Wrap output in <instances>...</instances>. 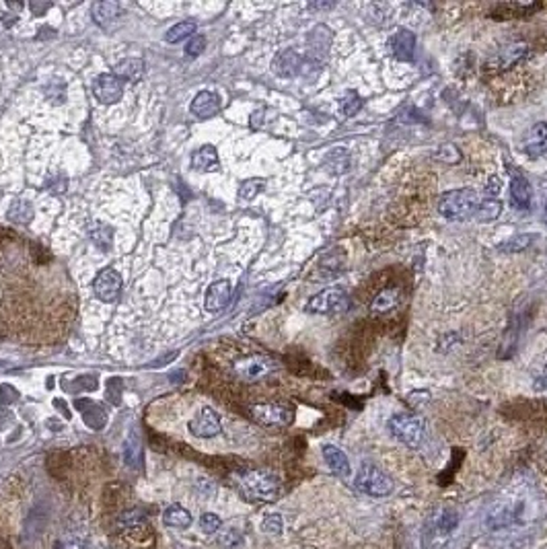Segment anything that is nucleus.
<instances>
[{"label": "nucleus", "mask_w": 547, "mask_h": 549, "mask_svg": "<svg viewBox=\"0 0 547 549\" xmlns=\"http://www.w3.org/2000/svg\"><path fill=\"white\" fill-rule=\"evenodd\" d=\"M9 218L15 220V222H21V224L29 222V220L33 218V204H31L29 200H25V197L15 200V202L9 206Z\"/></svg>", "instance_id": "cd10ccee"}, {"label": "nucleus", "mask_w": 547, "mask_h": 549, "mask_svg": "<svg viewBox=\"0 0 547 549\" xmlns=\"http://www.w3.org/2000/svg\"><path fill=\"white\" fill-rule=\"evenodd\" d=\"M480 204V197L473 190H453L443 194L438 202V210L440 214L449 220H465L471 214H475V208Z\"/></svg>", "instance_id": "f03ea898"}, {"label": "nucleus", "mask_w": 547, "mask_h": 549, "mask_svg": "<svg viewBox=\"0 0 547 549\" xmlns=\"http://www.w3.org/2000/svg\"><path fill=\"white\" fill-rule=\"evenodd\" d=\"M399 303H401V293L397 288H387L379 296H374L371 309L372 313H389Z\"/></svg>", "instance_id": "b1692460"}, {"label": "nucleus", "mask_w": 547, "mask_h": 549, "mask_svg": "<svg viewBox=\"0 0 547 549\" xmlns=\"http://www.w3.org/2000/svg\"><path fill=\"white\" fill-rule=\"evenodd\" d=\"M362 105H364V101L360 99V95L350 91L346 97L340 101V112H342L344 118H352V116H356L362 109Z\"/></svg>", "instance_id": "2f4dec72"}, {"label": "nucleus", "mask_w": 547, "mask_h": 549, "mask_svg": "<svg viewBox=\"0 0 547 549\" xmlns=\"http://www.w3.org/2000/svg\"><path fill=\"white\" fill-rule=\"evenodd\" d=\"M194 33H195L194 21H183V23L173 25V27L165 33V41H169V43H179V41H183L185 38L194 36Z\"/></svg>", "instance_id": "c756f323"}, {"label": "nucleus", "mask_w": 547, "mask_h": 549, "mask_svg": "<svg viewBox=\"0 0 547 549\" xmlns=\"http://www.w3.org/2000/svg\"><path fill=\"white\" fill-rule=\"evenodd\" d=\"M391 48H393L395 58L401 60V62H411L413 54H416V36L411 33L410 29L399 27L391 38Z\"/></svg>", "instance_id": "2eb2a0df"}, {"label": "nucleus", "mask_w": 547, "mask_h": 549, "mask_svg": "<svg viewBox=\"0 0 547 549\" xmlns=\"http://www.w3.org/2000/svg\"><path fill=\"white\" fill-rule=\"evenodd\" d=\"M119 15H121V6L117 2H114V0L93 4V19L101 27H109Z\"/></svg>", "instance_id": "4be33fe9"}, {"label": "nucleus", "mask_w": 547, "mask_h": 549, "mask_svg": "<svg viewBox=\"0 0 547 549\" xmlns=\"http://www.w3.org/2000/svg\"><path fill=\"white\" fill-rule=\"evenodd\" d=\"M114 75H116L117 79L121 80V82H124V80L138 82V80L142 79V75H144V64H142V60H138V58L121 60V62L116 66Z\"/></svg>", "instance_id": "5701e85b"}, {"label": "nucleus", "mask_w": 547, "mask_h": 549, "mask_svg": "<svg viewBox=\"0 0 547 549\" xmlns=\"http://www.w3.org/2000/svg\"><path fill=\"white\" fill-rule=\"evenodd\" d=\"M218 153H216L215 146H202L200 151H195L192 155V167L195 171H202V173H210V171H216L218 169Z\"/></svg>", "instance_id": "412c9836"}, {"label": "nucleus", "mask_w": 547, "mask_h": 549, "mask_svg": "<svg viewBox=\"0 0 547 549\" xmlns=\"http://www.w3.org/2000/svg\"><path fill=\"white\" fill-rule=\"evenodd\" d=\"M124 459L128 463V467L140 469L142 465V442L138 438V434L134 432L128 440H126V449H124Z\"/></svg>", "instance_id": "bb28decb"}, {"label": "nucleus", "mask_w": 547, "mask_h": 549, "mask_svg": "<svg viewBox=\"0 0 547 549\" xmlns=\"http://www.w3.org/2000/svg\"><path fill=\"white\" fill-rule=\"evenodd\" d=\"M264 190V179H247L241 187H239V197L241 200H254L257 194Z\"/></svg>", "instance_id": "c9c22d12"}, {"label": "nucleus", "mask_w": 547, "mask_h": 549, "mask_svg": "<svg viewBox=\"0 0 547 549\" xmlns=\"http://www.w3.org/2000/svg\"><path fill=\"white\" fill-rule=\"evenodd\" d=\"M117 529L121 535H126L132 541H146V537L151 535V525L146 514H142L140 510H128L117 518Z\"/></svg>", "instance_id": "6e6552de"}, {"label": "nucleus", "mask_w": 547, "mask_h": 549, "mask_svg": "<svg viewBox=\"0 0 547 549\" xmlns=\"http://www.w3.org/2000/svg\"><path fill=\"white\" fill-rule=\"evenodd\" d=\"M251 415L259 424L264 426H274V428H282L293 424L294 412L293 408L284 406V403H259L251 408Z\"/></svg>", "instance_id": "0eeeda50"}, {"label": "nucleus", "mask_w": 547, "mask_h": 549, "mask_svg": "<svg viewBox=\"0 0 547 549\" xmlns=\"http://www.w3.org/2000/svg\"><path fill=\"white\" fill-rule=\"evenodd\" d=\"M502 212V204H500V200H496V197H484L480 204H477V208H475V218L480 220V222H489V220H496L498 216Z\"/></svg>", "instance_id": "a878e982"}, {"label": "nucleus", "mask_w": 547, "mask_h": 549, "mask_svg": "<svg viewBox=\"0 0 547 549\" xmlns=\"http://www.w3.org/2000/svg\"><path fill=\"white\" fill-rule=\"evenodd\" d=\"M533 389H535V393H547V364L543 366V371L535 376V381H533Z\"/></svg>", "instance_id": "58836bf2"}, {"label": "nucleus", "mask_w": 547, "mask_h": 549, "mask_svg": "<svg viewBox=\"0 0 547 549\" xmlns=\"http://www.w3.org/2000/svg\"><path fill=\"white\" fill-rule=\"evenodd\" d=\"M272 70L282 77V79H291V77H296L300 70H303V58L296 50H284L280 52L272 62Z\"/></svg>", "instance_id": "ddd939ff"}, {"label": "nucleus", "mask_w": 547, "mask_h": 549, "mask_svg": "<svg viewBox=\"0 0 547 549\" xmlns=\"http://www.w3.org/2000/svg\"><path fill=\"white\" fill-rule=\"evenodd\" d=\"M531 200H533V192L529 187L527 179L519 173L512 175V183H510V204L516 208V210H527L531 206Z\"/></svg>", "instance_id": "a211bd4d"}, {"label": "nucleus", "mask_w": 547, "mask_h": 549, "mask_svg": "<svg viewBox=\"0 0 547 549\" xmlns=\"http://www.w3.org/2000/svg\"><path fill=\"white\" fill-rule=\"evenodd\" d=\"M527 54H529L527 43H521V41H516V43H508V45L500 48V50L489 58L488 66L500 72V70H507V68H512L514 64H519V62L525 58Z\"/></svg>", "instance_id": "9d476101"}, {"label": "nucleus", "mask_w": 547, "mask_h": 549, "mask_svg": "<svg viewBox=\"0 0 547 549\" xmlns=\"http://www.w3.org/2000/svg\"><path fill=\"white\" fill-rule=\"evenodd\" d=\"M500 190H502V181H500L498 177H492L488 183V187H486V192H488L489 196H498V194H500Z\"/></svg>", "instance_id": "ea45409f"}, {"label": "nucleus", "mask_w": 547, "mask_h": 549, "mask_svg": "<svg viewBox=\"0 0 547 549\" xmlns=\"http://www.w3.org/2000/svg\"><path fill=\"white\" fill-rule=\"evenodd\" d=\"M190 109H192V114H194L195 118H212V116H216L220 112V97L216 93H212V91H200L194 97V101H192Z\"/></svg>", "instance_id": "f3484780"}, {"label": "nucleus", "mask_w": 547, "mask_h": 549, "mask_svg": "<svg viewBox=\"0 0 547 549\" xmlns=\"http://www.w3.org/2000/svg\"><path fill=\"white\" fill-rule=\"evenodd\" d=\"M350 307V296L344 288L340 286H332V288H325L321 290L319 295H315L307 303V311L309 313H319V315H340L346 313Z\"/></svg>", "instance_id": "39448f33"}, {"label": "nucleus", "mask_w": 547, "mask_h": 549, "mask_svg": "<svg viewBox=\"0 0 547 549\" xmlns=\"http://www.w3.org/2000/svg\"><path fill=\"white\" fill-rule=\"evenodd\" d=\"M218 543L224 549H241L245 545V537L239 529H227L218 535Z\"/></svg>", "instance_id": "7c9ffc66"}, {"label": "nucleus", "mask_w": 547, "mask_h": 549, "mask_svg": "<svg viewBox=\"0 0 547 549\" xmlns=\"http://www.w3.org/2000/svg\"><path fill=\"white\" fill-rule=\"evenodd\" d=\"M261 531H264V533H270V535H280V533L284 531V518H282V514H278V512L266 514L264 521H261Z\"/></svg>", "instance_id": "72a5a7b5"}, {"label": "nucleus", "mask_w": 547, "mask_h": 549, "mask_svg": "<svg viewBox=\"0 0 547 549\" xmlns=\"http://www.w3.org/2000/svg\"><path fill=\"white\" fill-rule=\"evenodd\" d=\"M93 93L101 103L112 105L124 95V82L116 75H99L93 82Z\"/></svg>", "instance_id": "9b49d317"}, {"label": "nucleus", "mask_w": 547, "mask_h": 549, "mask_svg": "<svg viewBox=\"0 0 547 549\" xmlns=\"http://www.w3.org/2000/svg\"><path fill=\"white\" fill-rule=\"evenodd\" d=\"M354 486H356V490L371 496V498H385L395 490V484H393L389 473L379 469L377 465H362L354 479Z\"/></svg>", "instance_id": "7ed1b4c3"}, {"label": "nucleus", "mask_w": 547, "mask_h": 549, "mask_svg": "<svg viewBox=\"0 0 547 549\" xmlns=\"http://www.w3.org/2000/svg\"><path fill=\"white\" fill-rule=\"evenodd\" d=\"M389 432L401 445L416 449L424 440V422L413 413H395L389 420Z\"/></svg>", "instance_id": "20e7f679"}, {"label": "nucleus", "mask_w": 547, "mask_h": 549, "mask_svg": "<svg viewBox=\"0 0 547 549\" xmlns=\"http://www.w3.org/2000/svg\"><path fill=\"white\" fill-rule=\"evenodd\" d=\"M163 523H165L167 527H171V529L185 531L192 527L194 516H192L190 510L183 509L181 504H173V506H169V509L163 512Z\"/></svg>", "instance_id": "aec40b11"}, {"label": "nucleus", "mask_w": 547, "mask_h": 549, "mask_svg": "<svg viewBox=\"0 0 547 549\" xmlns=\"http://www.w3.org/2000/svg\"><path fill=\"white\" fill-rule=\"evenodd\" d=\"M325 169L330 173H335V175H342L350 169V155L346 148H333L332 153L325 157Z\"/></svg>", "instance_id": "393cba45"}, {"label": "nucleus", "mask_w": 547, "mask_h": 549, "mask_svg": "<svg viewBox=\"0 0 547 549\" xmlns=\"http://www.w3.org/2000/svg\"><path fill=\"white\" fill-rule=\"evenodd\" d=\"M234 486L251 502H274L280 496V479L264 469H247L234 475Z\"/></svg>", "instance_id": "f257e3e1"}, {"label": "nucleus", "mask_w": 547, "mask_h": 549, "mask_svg": "<svg viewBox=\"0 0 547 549\" xmlns=\"http://www.w3.org/2000/svg\"><path fill=\"white\" fill-rule=\"evenodd\" d=\"M54 549H91L87 541L82 539H64V541H56Z\"/></svg>", "instance_id": "4c0bfd02"}, {"label": "nucleus", "mask_w": 547, "mask_h": 549, "mask_svg": "<svg viewBox=\"0 0 547 549\" xmlns=\"http://www.w3.org/2000/svg\"><path fill=\"white\" fill-rule=\"evenodd\" d=\"M204 48H206V38L204 36H195L194 40L185 45V54L188 56H200L204 52Z\"/></svg>", "instance_id": "e433bc0d"}, {"label": "nucleus", "mask_w": 547, "mask_h": 549, "mask_svg": "<svg viewBox=\"0 0 547 549\" xmlns=\"http://www.w3.org/2000/svg\"><path fill=\"white\" fill-rule=\"evenodd\" d=\"M93 290L95 296L103 303H114L119 293H121V276L117 274L114 268H105L101 270L93 282Z\"/></svg>", "instance_id": "1a4fd4ad"}, {"label": "nucleus", "mask_w": 547, "mask_h": 549, "mask_svg": "<svg viewBox=\"0 0 547 549\" xmlns=\"http://www.w3.org/2000/svg\"><path fill=\"white\" fill-rule=\"evenodd\" d=\"M220 527H222V521L215 512H204L200 516V529L204 531L206 535H215V533L220 531Z\"/></svg>", "instance_id": "f704fd0d"}, {"label": "nucleus", "mask_w": 547, "mask_h": 549, "mask_svg": "<svg viewBox=\"0 0 547 549\" xmlns=\"http://www.w3.org/2000/svg\"><path fill=\"white\" fill-rule=\"evenodd\" d=\"M523 153L531 158L541 157L547 153V124L539 121L527 132L523 140Z\"/></svg>", "instance_id": "4468645a"}, {"label": "nucleus", "mask_w": 547, "mask_h": 549, "mask_svg": "<svg viewBox=\"0 0 547 549\" xmlns=\"http://www.w3.org/2000/svg\"><path fill=\"white\" fill-rule=\"evenodd\" d=\"M276 362L268 356H261V354H254V356H247V358H241L233 364L234 374L243 381H261L266 379L268 374H272L276 371Z\"/></svg>", "instance_id": "423d86ee"}, {"label": "nucleus", "mask_w": 547, "mask_h": 549, "mask_svg": "<svg viewBox=\"0 0 547 549\" xmlns=\"http://www.w3.org/2000/svg\"><path fill=\"white\" fill-rule=\"evenodd\" d=\"M323 459L327 463V467L333 471V475L337 477H348L350 475V461L346 457V452L333 445H323Z\"/></svg>", "instance_id": "6ab92c4d"}, {"label": "nucleus", "mask_w": 547, "mask_h": 549, "mask_svg": "<svg viewBox=\"0 0 547 549\" xmlns=\"http://www.w3.org/2000/svg\"><path fill=\"white\" fill-rule=\"evenodd\" d=\"M190 432L195 438H212L220 432V418L215 410L202 408L200 413L190 422Z\"/></svg>", "instance_id": "f8f14e48"}, {"label": "nucleus", "mask_w": 547, "mask_h": 549, "mask_svg": "<svg viewBox=\"0 0 547 549\" xmlns=\"http://www.w3.org/2000/svg\"><path fill=\"white\" fill-rule=\"evenodd\" d=\"M229 300H231V282L229 280H218V282L208 286L204 305H206V311L218 313L229 305Z\"/></svg>", "instance_id": "dca6fc26"}, {"label": "nucleus", "mask_w": 547, "mask_h": 549, "mask_svg": "<svg viewBox=\"0 0 547 549\" xmlns=\"http://www.w3.org/2000/svg\"><path fill=\"white\" fill-rule=\"evenodd\" d=\"M91 239H93V243L97 245L99 249L109 251V249H112V243H114V231H112L107 224L97 222V224L91 227Z\"/></svg>", "instance_id": "c85d7f7f"}, {"label": "nucleus", "mask_w": 547, "mask_h": 549, "mask_svg": "<svg viewBox=\"0 0 547 549\" xmlns=\"http://www.w3.org/2000/svg\"><path fill=\"white\" fill-rule=\"evenodd\" d=\"M457 525H459V514L447 510V512L440 514V518L436 521V531H438L443 537H447V535H450L453 531L457 529Z\"/></svg>", "instance_id": "473e14b6"}]
</instances>
